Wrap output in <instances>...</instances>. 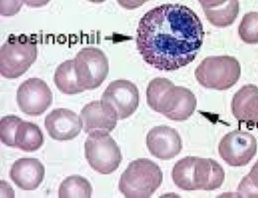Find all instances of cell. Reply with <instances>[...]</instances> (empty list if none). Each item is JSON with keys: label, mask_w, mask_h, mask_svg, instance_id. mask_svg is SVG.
I'll return each mask as SVG.
<instances>
[{"label": "cell", "mask_w": 258, "mask_h": 198, "mask_svg": "<svg viewBox=\"0 0 258 198\" xmlns=\"http://www.w3.org/2000/svg\"><path fill=\"white\" fill-rule=\"evenodd\" d=\"M23 2L27 6L38 8V7L46 6L50 2V0H23Z\"/></svg>", "instance_id": "cell-26"}, {"label": "cell", "mask_w": 258, "mask_h": 198, "mask_svg": "<svg viewBox=\"0 0 258 198\" xmlns=\"http://www.w3.org/2000/svg\"><path fill=\"white\" fill-rule=\"evenodd\" d=\"M172 177L175 184L181 190H214L223 184L225 172L214 160L186 157L175 164Z\"/></svg>", "instance_id": "cell-3"}, {"label": "cell", "mask_w": 258, "mask_h": 198, "mask_svg": "<svg viewBox=\"0 0 258 198\" xmlns=\"http://www.w3.org/2000/svg\"><path fill=\"white\" fill-rule=\"evenodd\" d=\"M237 191L239 197H258V160L241 181Z\"/></svg>", "instance_id": "cell-22"}, {"label": "cell", "mask_w": 258, "mask_h": 198, "mask_svg": "<svg viewBox=\"0 0 258 198\" xmlns=\"http://www.w3.org/2000/svg\"><path fill=\"white\" fill-rule=\"evenodd\" d=\"M45 127L54 140L70 141L79 135L82 123L75 112L66 108H57L47 115Z\"/></svg>", "instance_id": "cell-13"}, {"label": "cell", "mask_w": 258, "mask_h": 198, "mask_svg": "<svg viewBox=\"0 0 258 198\" xmlns=\"http://www.w3.org/2000/svg\"><path fill=\"white\" fill-rule=\"evenodd\" d=\"M163 173L155 162L147 159L133 161L119 181L120 192L127 198L150 197L160 187Z\"/></svg>", "instance_id": "cell-4"}, {"label": "cell", "mask_w": 258, "mask_h": 198, "mask_svg": "<svg viewBox=\"0 0 258 198\" xmlns=\"http://www.w3.org/2000/svg\"><path fill=\"white\" fill-rule=\"evenodd\" d=\"M85 133L99 130L111 132L117 125V119L105 109L101 101H94L85 106L80 114Z\"/></svg>", "instance_id": "cell-16"}, {"label": "cell", "mask_w": 258, "mask_h": 198, "mask_svg": "<svg viewBox=\"0 0 258 198\" xmlns=\"http://www.w3.org/2000/svg\"><path fill=\"white\" fill-rule=\"evenodd\" d=\"M88 1L92 2V3L99 4L102 3L105 1V0H88Z\"/></svg>", "instance_id": "cell-27"}, {"label": "cell", "mask_w": 258, "mask_h": 198, "mask_svg": "<svg viewBox=\"0 0 258 198\" xmlns=\"http://www.w3.org/2000/svg\"><path fill=\"white\" fill-rule=\"evenodd\" d=\"M118 4L127 10H134L143 6L150 0H117Z\"/></svg>", "instance_id": "cell-25"}, {"label": "cell", "mask_w": 258, "mask_h": 198, "mask_svg": "<svg viewBox=\"0 0 258 198\" xmlns=\"http://www.w3.org/2000/svg\"><path fill=\"white\" fill-rule=\"evenodd\" d=\"M54 82L61 93L76 94L85 91L78 84L74 59L68 60L56 68Z\"/></svg>", "instance_id": "cell-19"}, {"label": "cell", "mask_w": 258, "mask_h": 198, "mask_svg": "<svg viewBox=\"0 0 258 198\" xmlns=\"http://www.w3.org/2000/svg\"><path fill=\"white\" fill-rule=\"evenodd\" d=\"M43 143V134L37 124L23 120L19 122L14 135L15 148L33 152L39 150Z\"/></svg>", "instance_id": "cell-18"}, {"label": "cell", "mask_w": 258, "mask_h": 198, "mask_svg": "<svg viewBox=\"0 0 258 198\" xmlns=\"http://www.w3.org/2000/svg\"><path fill=\"white\" fill-rule=\"evenodd\" d=\"M101 101L105 109L116 119H126L139 107V89L128 80H115L108 85Z\"/></svg>", "instance_id": "cell-9"}, {"label": "cell", "mask_w": 258, "mask_h": 198, "mask_svg": "<svg viewBox=\"0 0 258 198\" xmlns=\"http://www.w3.org/2000/svg\"><path fill=\"white\" fill-rule=\"evenodd\" d=\"M23 0H1L0 13L5 17H11L18 14L23 6Z\"/></svg>", "instance_id": "cell-24"}, {"label": "cell", "mask_w": 258, "mask_h": 198, "mask_svg": "<svg viewBox=\"0 0 258 198\" xmlns=\"http://www.w3.org/2000/svg\"><path fill=\"white\" fill-rule=\"evenodd\" d=\"M36 42L26 35H11L1 47L0 72L7 79H17L36 60Z\"/></svg>", "instance_id": "cell-5"}, {"label": "cell", "mask_w": 258, "mask_h": 198, "mask_svg": "<svg viewBox=\"0 0 258 198\" xmlns=\"http://www.w3.org/2000/svg\"><path fill=\"white\" fill-rule=\"evenodd\" d=\"M147 101L153 110L176 121L188 119L197 107V99L190 90L175 86L164 78H156L149 84Z\"/></svg>", "instance_id": "cell-2"}, {"label": "cell", "mask_w": 258, "mask_h": 198, "mask_svg": "<svg viewBox=\"0 0 258 198\" xmlns=\"http://www.w3.org/2000/svg\"><path fill=\"white\" fill-rule=\"evenodd\" d=\"M195 75L199 83L205 88L226 91L240 79L241 66L233 56H209L198 66Z\"/></svg>", "instance_id": "cell-6"}, {"label": "cell", "mask_w": 258, "mask_h": 198, "mask_svg": "<svg viewBox=\"0 0 258 198\" xmlns=\"http://www.w3.org/2000/svg\"><path fill=\"white\" fill-rule=\"evenodd\" d=\"M53 94L43 80L32 78L19 87L17 102L21 111L31 116L41 115L50 107Z\"/></svg>", "instance_id": "cell-11"}, {"label": "cell", "mask_w": 258, "mask_h": 198, "mask_svg": "<svg viewBox=\"0 0 258 198\" xmlns=\"http://www.w3.org/2000/svg\"><path fill=\"white\" fill-rule=\"evenodd\" d=\"M210 23L223 28L233 24L239 13L238 0H198Z\"/></svg>", "instance_id": "cell-17"}, {"label": "cell", "mask_w": 258, "mask_h": 198, "mask_svg": "<svg viewBox=\"0 0 258 198\" xmlns=\"http://www.w3.org/2000/svg\"><path fill=\"white\" fill-rule=\"evenodd\" d=\"M220 156L230 166H245L257 153V141L247 131L234 130L222 139L219 146Z\"/></svg>", "instance_id": "cell-10"}, {"label": "cell", "mask_w": 258, "mask_h": 198, "mask_svg": "<svg viewBox=\"0 0 258 198\" xmlns=\"http://www.w3.org/2000/svg\"><path fill=\"white\" fill-rule=\"evenodd\" d=\"M146 143L151 154L162 160L176 157L183 148L178 132L167 126H156L151 129L147 136Z\"/></svg>", "instance_id": "cell-12"}, {"label": "cell", "mask_w": 258, "mask_h": 198, "mask_svg": "<svg viewBox=\"0 0 258 198\" xmlns=\"http://www.w3.org/2000/svg\"><path fill=\"white\" fill-rule=\"evenodd\" d=\"M205 32L197 14L180 4H163L144 14L136 44L148 64L174 72L192 62L203 46Z\"/></svg>", "instance_id": "cell-1"}, {"label": "cell", "mask_w": 258, "mask_h": 198, "mask_svg": "<svg viewBox=\"0 0 258 198\" xmlns=\"http://www.w3.org/2000/svg\"><path fill=\"white\" fill-rule=\"evenodd\" d=\"M21 118L16 115H8L1 119L0 123V139L2 143L10 147L15 148L14 135Z\"/></svg>", "instance_id": "cell-23"}, {"label": "cell", "mask_w": 258, "mask_h": 198, "mask_svg": "<svg viewBox=\"0 0 258 198\" xmlns=\"http://www.w3.org/2000/svg\"><path fill=\"white\" fill-rule=\"evenodd\" d=\"M43 164L36 159L23 158L14 162L10 171V177L19 188L23 190H34L44 180Z\"/></svg>", "instance_id": "cell-15"}, {"label": "cell", "mask_w": 258, "mask_h": 198, "mask_svg": "<svg viewBox=\"0 0 258 198\" xmlns=\"http://www.w3.org/2000/svg\"><path fill=\"white\" fill-rule=\"evenodd\" d=\"M74 61L78 84L85 91L98 88L107 77L108 60L100 49L94 47L83 48Z\"/></svg>", "instance_id": "cell-8"}, {"label": "cell", "mask_w": 258, "mask_h": 198, "mask_svg": "<svg viewBox=\"0 0 258 198\" xmlns=\"http://www.w3.org/2000/svg\"><path fill=\"white\" fill-rule=\"evenodd\" d=\"M85 154L92 168L102 174L112 173L122 159L119 146L108 132L104 131L89 134L85 141Z\"/></svg>", "instance_id": "cell-7"}, {"label": "cell", "mask_w": 258, "mask_h": 198, "mask_svg": "<svg viewBox=\"0 0 258 198\" xmlns=\"http://www.w3.org/2000/svg\"><path fill=\"white\" fill-rule=\"evenodd\" d=\"M238 34L245 43H258V13L251 12L245 14L239 26Z\"/></svg>", "instance_id": "cell-21"}, {"label": "cell", "mask_w": 258, "mask_h": 198, "mask_svg": "<svg viewBox=\"0 0 258 198\" xmlns=\"http://www.w3.org/2000/svg\"><path fill=\"white\" fill-rule=\"evenodd\" d=\"M92 187L86 178L82 176H71L61 183L58 196L60 198L91 197Z\"/></svg>", "instance_id": "cell-20"}, {"label": "cell", "mask_w": 258, "mask_h": 198, "mask_svg": "<svg viewBox=\"0 0 258 198\" xmlns=\"http://www.w3.org/2000/svg\"><path fill=\"white\" fill-rule=\"evenodd\" d=\"M232 112L240 123L258 129V87L252 84L241 87L234 94Z\"/></svg>", "instance_id": "cell-14"}]
</instances>
